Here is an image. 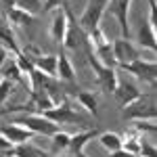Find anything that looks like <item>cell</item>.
I'll use <instances>...</instances> for the list:
<instances>
[{"instance_id":"cell-2","label":"cell","mask_w":157,"mask_h":157,"mask_svg":"<svg viewBox=\"0 0 157 157\" xmlns=\"http://www.w3.org/2000/svg\"><path fill=\"white\" fill-rule=\"evenodd\" d=\"M11 124H17V126H23L25 130H29L32 134H42V136H52L55 132H59V126L52 124L50 120H46L44 115L40 113H25L21 117L13 120Z\"/></svg>"},{"instance_id":"cell-5","label":"cell","mask_w":157,"mask_h":157,"mask_svg":"<svg viewBox=\"0 0 157 157\" xmlns=\"http://www.w3.org/2000/svg\"><path fill=\"white\" fill-rule=\"evenodd\" d=\"M88 63H90V67L94 69V73H97L98 86H101L105 92H113L115 86H117V82H120L115 69H113V67H107V65H103V63L92 55V50H88Z\"/></svg>"},{"instance_id":"cell-21","label":"cell","mask_w":157,"mask_h":157,"mask_svg":"<svg viewBox=\"0 0 157 157\" xmlns=\"http://www.w3.org/2000/svg\"><path fill=\"white\" fill-rule=\"evenodd\" d=\"M75 98H78V103H80V105H82L90 115H97L98 101H97V97H94L92 92H88V90H80V92L75 94Z\"/></svg>"},{"instance_id":"cell-32","label":"cell","mask_w":157,"mask_h":157,"mask_svg":"<svg viewBox=\"0 0 157 157\" xmlns=\"http://www.w3.org/2000/svg\"><path fill=\"white\" fill-rule=\"evenodd\" d=\"M134 126H136V130H138V132H151V134H155V130H157L155 121H149V124H145V121H136Z\"/></svg>"},{"instance_id":"cell-14","label":"cell","mask_w":157,"mask_h":157,"mask_svg":"<svg viewBox=\"0 0 157 157\" xmlns=\"http://www.w3.org/2000/svg\"><path fill=\"white\" fill-rule=\"evenodd\" d=\"M34 67L42 71L48 78H57V55H40V57H29Z\"/></svg>"},{"instance_id":"cell-3","label":"cell","mask_w":157,"mask_h":157,"mask_svg":"<svg viewBox=\"0 0 157 157\" xmlns=\"http://www.w3.org/2000/svg\"><path fill=\"white\" fill-rule=\"evenodd\" d=\"M155 101H153V94L149 98H145V94L138 98V101H134L132 105H128V107H124V117L126 120H132V121H155Z\"/></svg>"},{"instance_id":"cell-33","label":"cell","mask_w":157,"mask_h":157,"mask_svg":"<svg viewBox=\"0 0 157 157\" xmlns=\"http://www.w3.org/2000/svg\"><path fill=\"white\" fill-rule=\"evenodd\" d=\"M109 157H136V155H130L128 151L120 149V151H113V153H109Z\"/></svg>"},{"instance_id":"cell-16","label":"cell","mask_w":157,"mask_h":157,"mask_svg":"<svg viewBox=\"0 0 157 157\" xmlns=\"http://www.w3.org/2000/svg\"><path fill=\"white\" fill-rule=\"evenodd\" d=\"M57 78L65 80V82H73L75 80V71L67 55H57Z\"/></svg>"},{"instance_id":"cell-20","label":"cell","mask_w":157,"mask_h":157,"mask_svg":"<svg viewBox=\"0 0 157 157\" xmlns=\"http://www.w3.org/2000/svg\"><path fill=\"white\" fill-rule=\"evenodd\" d=\"M6 17H9V21L15 23V25H29V23H34V15L21 11V9H17V6H11V9L6 11Z\"/></svg>"},{"instance_id":"cell-28","label":"cell","mask_w":157,"mask_h":157,"mask_svg":"<svg viewBox=\"0 0 157 157\" xmlns=\"http://www.w3.org/2000/svg\"><path fill=\"white\" fill-rule=\"evenodd\" d=\"M17 67H19V71L21 73H29L32 69H34V63H32V59H29V55H23V52H19L17 55Z\"/></svg>"},{"instance_id":"cell-15","label":"cell","mask_w":157,"mask_h":157,"mask_svg":"<svg viewBox=\"0 0 157 157\" xmlns=\"http://www.w3.org/2000/svg\"><path fill=\"white\" fill-rule=\"evenodd\" d=\"M136 40H138V44H140L143 48H149L151 52H155V48H157V36H155V27H153V25H149V23L140 25Z\"/></svg>"},{"instance_id":"cell-25","label":"cell","mask_w":157,"mask_h":157,"mask_svg":"<svg viewBox=\"0 0 157 157\" xmlns=\"http://www.w3.org/2000/svg\"><path fill=\"white\" fill-rule=\"evenodd\" d=\"M52 151H65L67 147H69V138H71V134H67V132H55L52 136Z\"/></svg>"},{"instance_id":"cell-18","label":"cell","mask_w":157,"mask_h":157,"mask_svg":"<svg viewBox=\"0 0 157 157\" xmlns=\"http://www.w3.org/2000/svg\"><path fill=\"white\" fill-rule=\"evenodd\" d=\"M0 44L4 48H11L15 55L21 52L19 46H17V42H15V34L11 32V25L6 23V21H0Z\"/></svg>"},{"instance_id":"cell-19","label":"cell","mask_w":157,"mask_h":157,"mask_svg":"<svg viewBox=\"0 0 157 157\" xmlns=\"http://www.w3.org/2000/svg\"><path fill=\"white\" fill-rule=\"evenodd\" d=\"M27 78H29V86H32V92H34V94H38V92H44L46 84L50 82L48 75H44L42 71H38L36 67L27 73Z\"/></svg>"},{"instance_id":"cell-29","label":"cell","mask_w":157,"mask_h":157,"mask_svg":"<svg viewBox=\"0 0 157 157\" xmlns=\"http://www.w3.org/2000/svg\"><path fill=\"white\" fill-rule=\"evenodd\" d=\"M138 155L140 157H157V149L153 143H149L145 138H140V149H138Z\"/></svg>"},{"instance_id":"cell-27","label":"cell","mask_w":157,"mask_h":157,"mask_svg":"<svg viewBox=\"0 0 157 157\" xmlns=\"http://www.w3.org/2000/svg\"><path fill=\"white\" fill-rule=\"evenodd\" d=\"M121 149L128 151L130 155H136L138 157V149H140V138L138 136H128L124 143H121Z\"/></svg>"},{"instance_id":"cell-23","label":"cell","mask_w":157,"mask_h":157,"mask_svg":"<svg viewBox=\"0 0 157 157\" xmlns=\"http://www.w3.org/2000/svg\"><path fill=\"white\" fill-rule=\"evenodd\" d=\"M13 6H17V9H21V11L29 13V15H34V17L42 11L40 0H15V4H13Z\"/></svg>"},{"instance_id":"cell-7","label":"cell","mask_w":157,"mask_h":157,"mask_svg":"<svg viewBox=\"0 0 157 157\" xmlns=\"http://www.w3.org/2000/svg\"><path fill=\"white\" fill-rule=\"evenodd\" d=\"M111 50H113V61H115L117 65H128V63H132V61L140 59L136 46L130 42V38L113 40V42H111Z\"/></svg>"},{"instance_id":"cell-6","label":"cell","mask_w":157,"mask_h":157,"mask_svg":"<svg viewBox=\"0 0 157 157\" xmlns=\"http://www.w3.org/2000/svg\"><path fill=\"white\" fill-rule=\"evenodd\" d=\"M121 71H128L132 73L134 78L143 80V82H149V84H155V75H157V65L155 61H143V59H136L128 65H120Z\"/></svg>"},{"instance_id":"cell-11","label":"cell","mask_w":157,"mask_h":157,"mask_svg":"<svg viewBox=\"0 0 157 157\" xmlns=\"http://www.w3.org/2000/svg\"><path fill=\"white\" fill-rule=\"evenodd\" d=\"M0 136H4L13 145H23V143H29L36 134H32L29 130H25L23 126H17V124H4L0 126Z\"/></svg>"},{"instance_id":"cell-31","label":"cell","mask_w":157,"mask_h":157,"mask_svg":"<svg viewBox=\"0 0 157 157\" xmlns=\"http://www.w3.org/2000/svg\"><path fill=\"white\" fill-rule=\"evenodd\" d=\"M67 4V0H44L42 4V11L48 13V11H57V9H63Z\"/></svg>"},{"instance_id":"cell-35","label":"cell","mask_w":157,"mask_h":157,"mask_svg":"<svg viewBox=\"0 0 157 157\" xmlns=\"http://www.w3.org/2000/svg\"><path fill=\"white\" fill-rule=\"evenodd\" d=\"M40 157H52V155H46V153H42V155H40Z\"/></svg>"},{"instance_id":"cell-8","label":"cell","mask_w":157,"mask_h":157,"mask_svg":"<svg viewBox=\"0 0 157 157\" xmlns=\"http://www.w3.org/2000/svg\"><path fill=\"white\" fill-rule=\"evenodd\" d=\"M130 4L132 0H109V6H111V15L117 19L121 29V38L130 36V23H128V13H130Z\"/></svg>"},{"instance_id":"cell-13","label":"cell","mask_w":157,"mask_h":157,"mask_svg":"<svg viewBox=\"0 0 157 157\" xmlns=\"http://www.w3.org/2000/svg\"><path fill=\"white\" fill-rule=\"evenodd\" d=\"M65 29H67V11H65V6H63V9H57V11H55V15H52L50 38H52L55 42H63Z\"/></svg>"},{"instance_id":"cell-9","label":"cell","mask_w":157,"mask_h":157,"mask_svg":"<svg viewBox=\"0 0 157 157\" xmlns=\"http://www.w3.org/2000/svg\"><path fill=\"white\" fill-rule=\"evenodd\" d=\"M111 94L115 97V101L120 103L121 107H128V105H132L134 101H138V98L143 97V92H140V90H138V88H136L132 82H128V80L117 82L115 90H113Z\"/></svg>"},{"instance_id":"cell-26","label":"cell","mask_w":157,"mask_h":157,"mask_svg":"<svg viewBox=\"0 0 157 157\" xmlns=\"http://www.w3.org/2000/svg\"><path fill=\"white\" fill-rule=\"evenodd\" d=\"M13 90H15V82L0 78V107H2V105H4V101L13 94Z\"/></svg>"},{"instance_id":"cell-1","label":"cell","mask_w":157,"mask_h":157,"mask_svg":"<svg viewBox=\"0 0 157 157\" xmlns=\"http://www.w3.org/2000/svg\"><path fill=\"white\" fill-rule=\"evenodd\" d=\"M107 6H109V0H88L84 13L80 15V23H78L86 36L98 29V23H101L103 15L107 11Z\"/></svg>"},{"instance_id":"cell-12","label":"cell","mask_w":157,"mask_h":157,"mask_svg":"<svg viewBox=\"0 0 157 157\" xmlns=\"http://www.w3.org/2000/svg\"><path fill=\"white\" fill-rule=\"evenodd\" d=\"M98 136V130H84V132H78V134H71V138H69V151H71L75 157H86L84 155V147L92 140V138H97Z\"/></svg>"},{"instance_id":"cell-22","label":"cell","mask_w":157,"mask_h":157,"mask_svg":"<svg viewBox=\"0 0 157 157\" xmlns=\"http://www.w3.org/2000/svg\"><path fill=\"white\" fill-rule=\"evenodd\" d=\"M0 78H4V80H11V82H21V71H19V67H17V63L15 61H6L2 67H0Z\"/></svg>"},{"instance_id":"cell-30","label":"cell","mask_w":157,"mask_h":157,"mask_svg":"<svg viewBox=\"0 0 157 157\" xmlns=\"http://www.w3.org/2000/svg\"><path fill=\"white\" fill-rule=\"evenodd\" d=\"M15 147L17 145H13V143H9L4 136H0V157H13Z\"/></svg>"},{"instance_id":"cell-10","label":"cell","mask_w":157,"mask_h":157,"mask_svg":"<svg viewBox=\"0 0 157 157\" xmlns=\"http://www.w3.org/2000/svg\"><path fill=\"white\" fill-rule=\"evenodd\" d=\"M65 11H67V29H65V36H63V46L69 50H78L82 44V29H80L78 21L73 19L71 11L67 9V4H65Z\"/></svg>"},{"instance_id":"cell-24","label":"cell","mask_w":157,"mask_h":157,"mask_svg":"<svg viewBox=\"0 0 157 157\" xmlns=\"http://www.w3.org/2000/svg\"><path fill=\"white\" fill-rule=\"evenodd\" d=\"M40 155H42V151L36 149V147H32L29 143L17 145L15 147V153H13V157H40Z\"/></svg>"},{"instance_id":"cell-17","label":"cell","mask_w":157,"mask_h":157,"mask_svg":"<svg viewBox=\"0 0 157 157\" xmlns=\"http://www.w3.org/2000/svg\"><path fill=\"white\" fill-rule=\"evenodd\" d=\"M98 143L103 149H107L109 153H113V151H120L121 149V143H124V138H121L120 134L115 132H98Z\"/></svg>"},{"instance_id":"cell-4","label":"cell","mask_w":157,"mask_h":157,"mask_svg":"<svg viewBox=\"0 0 157 157\" xmlns=\"http://www.w3.org/2000/svg\"><path fill=\"white\" fill-rule=\"evenodd\" d=\"M40 115H44L46 120H50L52 124H57V126H61V124H84V117L78 115V113L69 107L67 101H59L55 107L42 111Z\"/></svg>"},{"instance_id":"cell-34","label":"cell","mask_w":157,"mask_h":157,"mask_svg":"<svg viewBox=\"0 0 157 157\" xmlns=\"http://www.w3.org/2000/svg\"><path fill=\"white\" fill-rule=\"evenodd\" d=\"M6 55H9V52H6V48H4V46L0 44V67H2V65L6 63Z\"/></svg>"}]
</instances>
